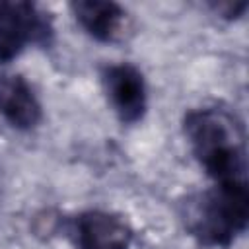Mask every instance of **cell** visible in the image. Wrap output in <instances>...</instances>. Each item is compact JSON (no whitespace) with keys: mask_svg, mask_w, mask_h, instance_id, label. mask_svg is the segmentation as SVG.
Segmentation results:
<instances>
[{"mask_svg":"<svg viewBox=\"0 0 249 249\" xmlns=\"http://www.w3.org/2000/svg\"><path fill=\"white\" fill-rule=\"evenodd\" d=\"M191 152L214 183L247 181V130L243 119L226 105H204L183 115Z\"/></svg>","mask_w":249,"mask_h":249,"instance_id":"6da1fadb","label":"cell"},{"mask_svg":"<svg viewBox=\"0 0 249 249\" xmlns=\"http://www.w3.org/2000/svg\"><path fill=\"white\" fill-rule=\"evenodd\" d=\"M72 237L76 249H128L134 231L121 214L91 208L74 216Z\"/></svg>","mask_w":249,"mask_h":249,"instance_id":"5b68a950","label":"cell"},{"mask_svg":"<svg viewBox=\"0 0 249 249\" xmlns=\"http://www.w3.org/2000/svg\"><path fill=\"white\" fill-rule=\"evenodd\" d=\"M101 84L117 119L132 126L148 111V88L144 74L132 62H115L101 68Z\"/></svg>","mask_w":249,"mask_h":249,"instance_id":"277c9868","label":"cell"},{"mask_svg":"<svg viewBox=\"0 0 249 249\" xmlns=\"http://www.w3.org/2000/svg\"><path fill=\"white\" fill-rule=\"evenodd\" d=\"M185 231L204 249H230L249 226L247 181L214 183L179 202Z\"/></svg>","mask_w":249,"mask_h":249,"instance_id":"7a4b0ae2","label":"cell"},{"mask_svg":"<svg viewBox=\"0 0 249 249\" xmlns=\"http://www.w3.org/2000/svg\"><path fill=\"white\" fill-rule=\"evenodd\" d=\"M208 8L222 19L226 21H233V19H239L245 10H247V2H231V0H226V2H210Z\"/></svg>","mask_w":249,"mask_h":249,"instance_id":"ba28073f","label":"cell"},{"mask_svg":"<svg viewBox=\"0 0 249 249\" xmlns=\"http://www.w3.org/2000/svg\"><path fill=\"white\" fill-rule=\"evenodd\" d=\"M0 117L16 130L27 132L41 124L43 105L21 74L0 76Z\"/></svg>","mask_w":249,"mask_h":249,"instance_id":"8992f818","label":"cell"},{"mask_svg":"<svg viewBox=\"0 0 249 249\" xmlns=\"http://www.w3.org/2000/svg\"><path fill=\"white\" fill-rule=\"evenodd\" d=\"M54 41L53 16L29 0H0V64L27 47L49 49Z\"/></svg>","mask_w":249,"mask_h":249,"instance_id":"3957f363","label":"cell"},{"mask_svg":"<svg viewBox=\"0 0 249 249\" xmlns=\"http://www.w3.org/2000/svg\"><path fill=\"white\" fill-rule=\"evenodd\" d=\"M78 25L99 43H113L126 25V10L113 0H74L70 4Z\"/></svg>","mask_w":249,"mask_h":249,"instance_id":"52a82bcc","label":"cell"}]
</instances>
